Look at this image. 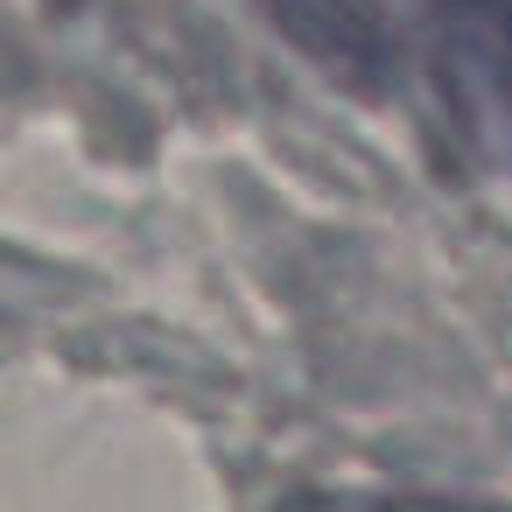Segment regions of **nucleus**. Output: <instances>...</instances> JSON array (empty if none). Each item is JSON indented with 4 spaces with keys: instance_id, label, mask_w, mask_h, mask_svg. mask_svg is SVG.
I'll use <instances>...</instances> for the list:
<instances>
[{
    "instance_id": "f03ea898",
    "label": "nucleus",
    "mask_w": 512,
    "mask_h": 512,
    "mask_svg": "<svg viewBox=\"0 0 512 512\" xmlns=\"http://www.w3.org/2000/svg\"><path fill=\"white\" fill-rule=\"evenodd\" d=\"M260 15L330 85L358 99H379L400 85V29L386 15V0H260Z\"/></svg>"
},
{
    "instance_id": "f257e3e1",
    "label": "nucleus",
    "mask_w": 512,
    "mask_h": 512,
    "mask_svg": "<svg viewBox=\"0 0 512 512\" xmlns=\"http://www.w3.org/2000/svg\"><path fill=\"white\" fill-rule=\"evenodd\" d=\"M463 127L512 169V0H421Z\"/></svg>"
}]
</instances>
